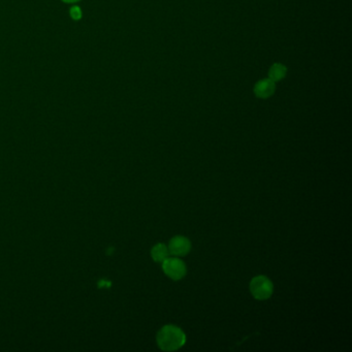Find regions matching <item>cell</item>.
Wrapping results in <instances>:
<instances>
[{"label":"cell","mask_w":352,"mask_h":352,"mask_svg":"<svg viewBox=\"0 0 352 352\" xmlns=\"http://www.w3.org/2000/svg\"><path fill=\"white\" fill-rule=\"evenodd\" d=\"M169 254H170L169 248H167L163 244L155 245L151 251L152 258L157 262H162L165 258L169 257Z\"/></svg>","instance_id":"cell-7"},{"label":"cell","mask_w":352,"mask_h":352,"mask_svg":"<svg viewBox=\"0 0 352 352\" xmlns=\"http://www.w3.org/2000/svg\"><path fill=\"white\" fill-rule=\"evenodd\" d=\"M185 343V333L176 325H165L157 334V344L159 348L164 351L178 350L183 347Z\"/></svg>","instance_id":"cell-1"},{"label":"cell","mask_w":352,"mask_h":352,"mask_svg":"<svg viewBox=\"0 0 352 352\" xmlns=\"http://www.w3.org/2000/svg\"><path fill=\"white\" fill-rule=\"evenodd\" d=\"M274 286L272 281L265 276H257L251 280L250 292L256 300H266L273 295Z\"/></svg>","instance_id":"cell-2"},{"label":"cell","mask_w":352,"mask_h":352,"mask_svg":"<svg viewBox=\"0 0 352 352\" xmlns=\"http://www.w3.org/2000/svg\"><path fill=\"white\" fill-rule=\"evenodd\" d=\"M275 89H276L275 82L268 78V79H264V80L259 81L255 85L254 93L257 97L264 99V98H268L270 96H272L275 92Z\"/></svg>","instance_id":"cell-5"},{"label":"cell","mask_w":352,"mask_h":352,"mask_svg":"<svg viewBox=\"0 0 352 352\" xmlns=\"http://www.w3.org/2000/svg\"><path fill=\"white\" fill-rule=\"evenodd\" d=\"M162 270L168 277L175 281L181 280L187 273L185 263L177 256L165 258L162 261Z\"/></svg>","instance_id":"cell-3"},{"label":"cell","mask_w":352,"mask_h":352,"mask_svg":"<svg viewBox=\"0 0 352 352\" xmlns=\"http://www.w3.org/2000/svg\"><path fill=\"white\" fill-rule=\"evenodd\" d=\"M286 73H287V69L283 64L275 63L272 65V67L268 70V78L274 82H278L285 78Z\"/></svg>","instance_id":"cell-6"},{"label":"cell","mask_w":352,"mask_h":352,"mask_svg":"<svg viewBox=\"0 0 352 352\" xmlns=\"http://www.w3.org/2000/svg\"><path fill=\"white\" fill-rule=\"evenodd\" d=\"M66 2H69V3H72V2H76V0H66Z\"/></svg>","instance_id":"cell-8"},{"label":"cell","mask_w":352,"mask_h":352,"mask_svg":"<svg viewBox=\"0 0 352 352\" xmlns=\"http://www.w3.org/2000/svg\"><path fill=\"white\" fill-rule=\"evenodd\" d=\"M190 249H191L190 241L187 238L183 237V236L174 237L170 241L169 251L174 256H177V257L185 256L186 254L189 253Z\"/></svg>","instance_id":"cell-4"}]
</instances>
